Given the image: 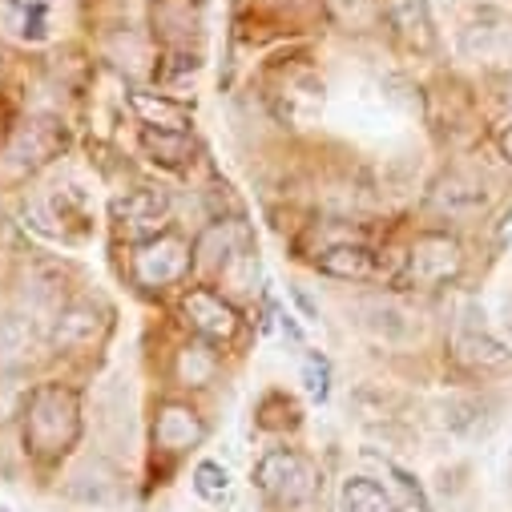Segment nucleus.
<instances>
[{"label": "nucleus", "mask_w": 512, "mask_h": 512, "mask_svg": "<svg viewBox=\"0 0 512 512\" xmlns=\"http://www.w3.org/2000/svg\"><path fill=\"white\" fill-rule=\"evenodd\" d=\"M254 275H259V259H254V246H246L238 259L222 271V287L226 291H234V295H250V287H254Z\"/></svg>", "instance_id": "obj_30"}, {"label": "nucleus", "mask_w": 512, "mask_h": 512, "mask_svg": "<svg viewBox=\"0 0 512 512\" xmlns=\"http://www.w3.org/2000/svg\"><path fill=\"white\" fill-rule=\"evenodd\" d=\"M456 45L468 61H500L512 53V17L504 9L484 5L460 25Z\"/></svg>", "instance_id": "obj_13"}, {"label": "nucleus", "mask_w": 512, "mask_h": 512, "mask_svg": "<svg viewBox=\"0 0 512 512\" xmlns=\"http://www.w3.org/2000/svg\"><path fill=\"white\" fill-rule=\"evenodd\" d=\"M138 146L142 154L162 166V170H186L198 154V142L194 134H170V130H150V125H142V134H138Z\"/></svg>", "instance_id": "obj_22"}, {"label": "nucleus", "mask_w": 512, "mask_h": 512, "mask_svg": "<svg viewBox=\"0 0 512 512\" xmlns=\"http://www.w3.org/2000/svg\"><path fill=\"white\" fill-rule=\"evenodd\" d=\"M25 452L37 464H57L81 440V396L69 383H37V392L21 416Z\"/></svg>", "instance_id": "obj_1"}, {"label": "nucleus", "mask_w": 512, "mask_h": 512, "mask_svg": "<svg viewBox=\"0 0 512 512\" xmlns=\"http://www.w3.org/2000/svg\"><path fill=\"white\" fill-rule=\"evenodd\" d=\"M504 234H508V238H512V218H508V226H504Z\"/></svg>", "instance_id": "obj_34"}, {"label": "nucleus", "mask_w": 512, "mask_h": 512, "mask_svg": "<svg viewBox=\"0 0 512 512\" xmlns=\"http://www.w3.org/2000/svg\"><path fill=\"white\" fill-rule=\"evenodd\" d=\"M150 41L162 49L170 73H194L206 41V0H150Z\"/></svg>", "instance_id": "obj_2"}, {"label": "nucleus", "mask_w": 512, "mask_h": 512, "mask_svg": "<svg viewBox=\"0 0 512 512\" xmlns=\"http://www.w3.org/2000/svg\"><path fill=\"white\" fill-rule=\"evenodd\" d=\"M335 512H396V500L371 476H347L343 488H339Z\"/></svg>", "instance_id": "obj_24"}, {"label": "nucleus", "mask_w": 512, "mask_h": 512, "mask_svg": "<svg viewBox=\"0 0 512 512\" xmlns=\"http://www.w3.org/2000/svg\"><path fill=\"white\" fill-rule=\"evenodd\" d=\"M464 271V246L448 230H424L404 254V283L416 291H436L456 283Z\"/></svg>", "instance_id": "obj_6"}, {"label": "nucleus", "mask_w": 512, "mask_h": 512, "mask_svg": "<svg viewBox=\"0 0 512 512\" xmlns=\"http://www.w3.org/2000/svg\"><path fill=\"white\" fill-rule=\"evenodd\" d=\"M246 246H254V242H250V230L242 226V218H214L194 238V271L202 279H222V271L238 259Z\"/></svg>", "instance_id": "obj_12"}, {"label": "nucleus", "mask_w": 512, "mask_h": 512, "mask_svg": "<svg viewBox=\"0 0 512 512\" xmlns=\"http://www.w3.org/2000/svg\"><path fill=\"white\" fill-rule=\"evenodd\" d=\"M379 21L408 57H428L436 49V21L428 0H379Z\"/></svg>", "instance_id": "obj_11"}, {"label": "nucleus", "mask_w": 512, "mask_h": 512, "mask_svg": "<svg viewBox=\"0 0 512 512\" xmlns=\"http://www.w3.org/2000/svg\"><path fill=\"white\" fill-rule=\"evenodd\" d=\"M125 101H130L138 121L150 125V130L190 134V125H194V105H186L178 97H166V93H154V89H130V93H125Z\"/></svg>", "instance_id": "obj_19"}, {"label": "nucleus", "mask_w": 512, "mask_h": 512, "mask_svg": "<svg viewBox=\"0 0 512 512\" xmlns=\"http://www.w3.org/2000/svg\"><path fill=\"white\" fill-rule=\"evenodd\" d=\"M69 150V130L61 117H25L0 146V186H21Z\"/></svg>", "instance_id": "obj_3"}, {"label": "nucleus", "mask_w": 512, "mask_h": 512, "mask_svg": "<svg viewBox=\"0 0 512 512\" xmlns=\"http://www.w3.org/2000/svg\"><path fill=\"white\" fill-rule=\"evenodd\" d=\"M392 472V480H396V492H400V508L396 512H432L428 508V496H424V488L416 484V476L412 472H404V468H388Z\"/></svg>", "instance_id": "obj_31"}, {"label": "nucleus", "mask_w": 512, "mask_h": 512, "mask_svg": "<svg viewBox=\"0 0 512 512\" xmlns=\"http://www.w3.org/2000/svg\"><path fill=\"white\" fill-rule=\"evenodd\" d=\"M488 202L492 198H488L484 182L472 178V174H464V170L440 174L432 182V190H428V206L436 214H444V218H480L488 210Z\"/></svg>", "instance_id": "obj_15"}, {"label": "nucleus", "mask_w": 512, "mask_h": 512, "mask_svg": "<svg viewBox=\"0 0 512 512\" xmlns=\"http://www.w3.org/2000/svg\"><path fill=\"white\" fill-rule=\"evenodd\" d=\"M500 327L508 331V339H512V291L500 299Z\"/></svg>", "instance_id": "obj_33"}, {"label": "nucleus", "mask_w": 512, "mask_h": 512, "mask_svg": "<svg viewBox=\"0 0 512 512\" xmlns=\"http://www.w3.org/2000/svg\"><path fill=\"white\" fill-rule=\"evenodd\" d=\"M254 488L275 508H307L323 488V472L311 456H303L295 448H271L254 464Z\"/></svg>", "instance_id": "obj_4"}, {"label": "nucleus", "mask_w": 512, "mask_h": 512, "mask_svg": "<svg viewBox=\"0 0 512 512\" xmlns=\"http://www.w3.org/2000/svg\"><path fill=\"white\" fill-rule=\"evenodd\" d=\"M206 440V420L186 400H162L154 412V444L166 456H186Z\"/></svg>", "instance_id": "obj_16"}, {"label": "nucleus", "mask_w": 512, "mask_h": 512, "mask_svg": "<svg viewBox=\"0 0 512 512\" xmlns=\"http://www.w3.org/2000/svg\"><path fill=\"white\" fill-rule=\"evenodd\" d=\"M323 17L343 33H367L379 21V0H323Z\"/></svg>", "instance_id": "obj_26"}, {"label": "nucleus", "mask_w": 512, "mask_h": 512, "mask_svg": "<svg viewBox=\"0 0 512 512\" xmlns=\"http://www.w3.org/2000/svg\"><path fill=\"white\" fill-rule=\"evenodd\" d=\"M194 492H198L202 500L218 504V500L230 492V472H226L218 460H202V464L194 468Z\"/></svg>", "instance_id": "obj_29"}, {"label": "nucleus", "mask_w": 512, "mask_h": 512, "mask_svg": "<svg viewBox=\"0 0 512 512\" xmlns=\"http://www.w3.org/2000/svg\"><path fill=\"white\" fill-rule=\"evenodd\" d=\"M25 287H29L25 291V315L37 323V331H53L57 315L73 303L69 299V287H65V275L53 271V267H37Z\"/></svg>", "instance_id": "obj_17"}, {"label": "nucleus", "mask_w": 512, "mask_h": 512, "mask_svg": "<svg viewBox=\"0 0 512 512\" xmlns=\"http://www.w3.org/2000/svg\"><path fill=\"white\" fill-rule=\"evenodd\" d=\"M0 512H9V508H5V504H0Z\"/></svg>", "instance_id": "obj_36"}, {"label": "nucleus", "mask_w": 512, "mask_h": 512, "mask_svg": "<svg viewBox=\"0 0 512 512\" xmlns=\"http://www.w3.org/2000/svg\"><path fill=\"white\" fill-rule=\"evenodd\" d=\"M33 392H37V383L29 379L25 367H0V428H9L25 416Z\"/></svg>", "instance_id": "obj_25"}, {"label": "nucleus", "mask_w": 512, "mask_h": 512, "mask_svg": "<svg viewBox=\"0 0 512 512\" xmlns=\"http://www.w3.org/2000/svg\"><path fill=\"white\" fill-rule=\"evenodd\" d=\"M259 424H263V428H271V432L295 428V424H299V408H295V400H291V396H283V392L263 396V404H259Z\"/></svg>", "instance_id": "obj_27"}, {"label": "nucleus", "mask_w": 512, "mask_h": 512, "mask_svg": "<svg viewBox=\"0 0 512 512\" xmlns=\"http://www.w3.org/2000/svg\"><path fill=\"white\" fill-rule=\"evenodd\" d=\"M508 480H512V452H508Z\"/></svg>", "instance_id": "obj_35"}, {"label": "nucleus", "mask_w": 512, "mask_h": 512, "mask_svg": "<svg viewBox=\"0 0 512 512\" xmlns=\"http://www.w3.org/2000/svg\"><path fill=\"white\" fill-rule=\"evenodd\" d=\"M57 0H0V25L25 45H45L53 37Z\"/></svg>", "instance_id": "obj_20"}, {"label": "nucleus", "mask_w": 512, "mask_h": 512, "mask_svg": "<svg viewBox=\"0 0 512 512\" xmlns=\"http://www.w3.org/2000/svg\"><path fill=\"white\" fill-rule=\"evenodd\" d=\"M267 105L275 109L279 121L303 130V125H311L315 117H323L327 85L303 57H295V61H283L267 73Z\"/></svg>", "instance_id": "obj_5"}, {"label": "nucleus", "mask_w": 512, "mask_h": 512, "mask_svg": "<svg viewBox=\"0 0 512 512\" xmlns=\"http://www.w3.org/2000/svg\"><path fill=\"white\" fill-rule=\"evenodd\" d=\"M218 367H222L218 347L206 343V339H198V335H194V339L178 351V359H174V375H178L182 388H210L214 375H218Z\"/></svg>", "instance_id": "obj_23"}, {"label": "nucleus", "mask_w": 512, "mask_h": 512, "mask_svg": "<svg viewBox=\"0 0 512 512\" xmlns=\"http://www.w3.org/2000/svg\"><path fill=\"white\" fill-rule=\"evenodd\" d=\"M303 392L315 404H327V396H331V363L319 351H307L303 355Z\"/></svg>", "instance_id": "obj_28"}, {"label": "nucleus", "mask_w": 512, "mask_h": 512, "mask_svg": "<svg viewBox=\"0 0 512 512\" xmlns=\"http://www.w3.org/2000/svg\"><path fill=\"white\" fill-rule=\"evenodd\" d=\"M134 283L146 291H166L182 283L194 271V242H186L174 230H162L146 242H134V259H130Z\"/></svg>", "instance_id": "obj_7"}, {"label": "nucleus", "mask_w": 512, "mask_h": 512, "mask_svg": "<svg viewBox=\"0 0 512 512\" xmlns=\"http://www.w3.org/2000/svg\"><path fill=\"white\" fill-rule=\"evenodd\" d=\"M496 150H500V158H504V162L512 166V121L504 125V130H500V134H496Z\"/></svg>", "instance_id": "obj_32"}, {"label": "nucleus", "mask_w": 512, "mask_h": 512, "mask_svg": "<svg viewBox=\"0 0 512 512\" xmlns=\"http://www.w3.org/2000/svg\"><path fill=\"white\" fill-rule=\"evenodd\" d=\"M182 319L198 339H206L214 347L230 343L242 331V315H238L234 299H226L222 291H210V287H190L182 295Z\"/></svg>", "instance_id": "obj_10"}, {"label": "nucleus", "mask_w": 512, "mask_h": 512, "mask_svg": "<svg viewBox=\"0 0 512 512\" xmlns=\"http://www.w3.org/2000/svg\"><path fill=\"white\" fill-rule=\"evenodd\" d=\"M448 351L468 371H496V367H504L512 359V347L484 323V307L480 303H464L456 311Z\"/></svg>", "instance_id": "obj_8"}, {"label": "nucleus", "mask_w": 512, "mask_h": 512, "mask_svg": "<svg viewBox=\"0 0 512 512\" xmlns=\"http://www.w3.org/2000/svg\"><path fill=\"white\" fill-rule=\"evenodd\" d=\"M359 315H363L359 323L383 343H404L416 335L412 311H404L396 299H367V303H359Z\"/></svg>", "instance_id": "obj_21"}, {"label": "nucleus", "mask_w": 512, "mask_h": 512, "mask_svg": "<svg viewBox=\"0 0 512 512\" xmlns=\"http://www.w3.org/2000/svg\"><path fill=\"white\" fill-rule=\"evenodd\" d=\"M105 331H109V311L93 299H73L57 315L49 339H53L57 351H93L105 339Z\"/></svg>", "instance_id": "obj_14"}, {"label": "nucleus", "mask_w": 512, "mask_h": 512, "mask_svg": "<svg viewBox=\"0 0 512 512\" xmlns=\"http://www.w3.org/2000/svg\"><path fill=\"white\" fill-rule=\"evenodd\" d=\"M174 214V198L166 186H134L121 198H113V222L130 242H146L166 230Z\"/></svg>", "instance_id": "obj_9"}, {"label": "nucleus", "mask_w": 512, "mask_h": 512, "mask_svg": "<svg viewBox=\"0 0 512 512\" xmlns=\"http://www.w3.org/2000/svg\"><path fill=\"white\" fill-rule=\"evenodd\" d=\"M375 250L363 242V238H351V242H335V246H323L315 250V271L327 275V279H343V283H363V279H375Z\"/></svg>", "instance_id": "obj_18"}]
</instances>
